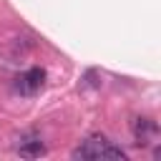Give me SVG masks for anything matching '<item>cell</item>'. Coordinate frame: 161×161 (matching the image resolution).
I'll return each instance as SVG.
<instances>
[{"instance_id": "6da1fadb", "label": "cell", "mask_w": 161, "mask_h": 161, "mask_svg": "<svg viewBox=\"0 0 161 161\" xmlns=\"http://www.w3.org/2000/svg\"><path fill=\"white\" fill-rule=\"evenodd\" d=\"M73 158H80V161H98V158H126V151L116 143H111L103 133H91L78 148H73L70 153Z\"/></svg>"}, {"instance_id": "7a4b0ae2", "label": "cell", "mask_w": 161, "mask_h": 161, "mask_svg": "<svg viewBox=\"0 0 161 161\" xmlns=\"http://www.w3.org/2000/svg\"><path fill=\"white\" fill-rule=\"evenodd\" d=\"M43 80H45V70L43 68H30V70H25L20 78H18V83H15V88L20 91V93H25V96H30V93H38L40 88H43Z\"/></svg>"}, {"instance_id": "3957f363", "label": "cell", "mask_w": 161, "mask_h": 161, "mask_svg": "<svg viewBox=\"0 0 161 161\" xmlns=\"http://www.w3.org/2000/svg\"><path fill=\"white\" fill-rule=\"evenodd\" d=\"M131 131H133L136 143H138V146H143V143H148V138H151V136H156L158 126H156V121H151V118H146V116H138V118H133V121H131Z\"/></svg>"}, {"instance_id": "277c9868", "label": "cell", "mask_w": 161, "mask_h": 161, "mask_svg": "<svg viewBox=\"0 0 161 161\" xmlns=\"http://www.w3.org/2000/svg\"><path fill=\"white\" fill-rule=\"evenodd\" d=\"M18 153L23 158H40V156H45V146L38 136H23L18 143Z\"/></svg>"}]
</instances>
